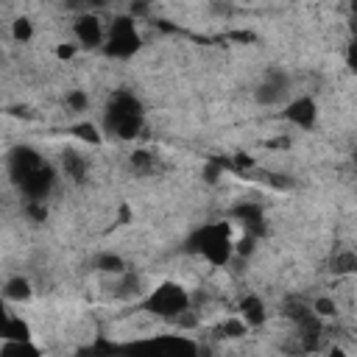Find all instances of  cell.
Masks as SVG:
<instances>
[{"mask_svg":"<svg viewBox=\"0 0 357 357\" xmlns=\"http://www.w3.org/2000/svg\"><path fill=\"white\" fill-rule=\"evenodd\" d=\"M190 307H192V293L181 282H170V279L167 282H159L145 296V310L153 312L159 321H170V324L178 315H184Z\"/></svg>","mask_w":357,"mask_h":357,"instance_id":"6da1fadb","label":"cell"},{"mask_svg":"<svg viewBox=\"0 0 357 357\" xmlns=\"http://www.w3.org/2000/svg\"><path fill=\"white\" fill-rule=\"evenodd\" d=\"M139 45H142V39H139L134 17H114L109 22V33H106V45H103V53L109 59H131L139 50Z\"/></svg>","mask_w":357,"mask_h":357,"instance_id":"7a4b0ae2","label":"cell"},{"mask_svg":"<svg viewBox=\"0 0 357 357\" xmlns=\"http://www.w3.org/2000/svg\"><path fill=\"white\" fill-rule=\"evenodd\" d=\"M106 33H109V22L95 14V11H81L70 20V36L78 47H86V50H98L106 45Z\"/></svg>","mask_w":357,"mask_h":357,"instance_id":"3957f363","label":"cell"},{"mask_svg":"<svg viewBox=\"0 0 357 357\" xmlns=\"http://www.w3.org/2000/svg\"><path fill=\"white\" fill-rule=\"evenodd\" d=\"M284 120L298 128H312L315 123V100L310 95H296L284 103Z\"/></svg>","mask_w":357,"mask_h":357,"instance_id":"277c9868","label":"cell"},{"mask_svg":"<svg viewBox=\"0 0 357 357\" xmlns=\"http://www.w3.org/2000/svg\"><path fill=\"white\" fill-rule=\"evenodd\" d=\"M3 298L6 304H28L33 298V282L31 276H22V273H14L6 279V287H3Z\"/></svg>","mask_w":357,"mask_h":357,"instance_id":"5b68a950","label":"cell"},{"mask_svg":"<svg viewBox=\"0 0 357 357\" xmlns=\"http://www.w3.org/2000/svg\"><path fill=\"white\" fill-rule=\"evenodd\" d=\"M326 357H349V354H346L343 349H337V346H332V349L326 351Z\"/></svg>","mask_w":357,"mask_h":357,"instance_id":"8992f818","label":"cell"}]
</instances>
